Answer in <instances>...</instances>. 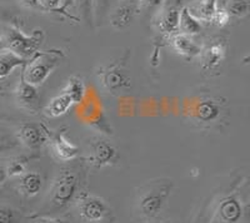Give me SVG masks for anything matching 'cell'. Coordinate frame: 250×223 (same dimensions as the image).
I'll list each match as a JSON object with an SVG mask.
<instances>
[{
  "instance_id": "5",
  "label": "cell",
  "mask_w": 250,
  "mask_h": 223,
  "mask_svg": "<svg viewBox=\"0 0 250 223\" xmlns=\"http://www.w3.org/2000/svg\"><path fill=\"white\" fill-rule=\"evenodd\" d=\"M78 209L83 221L88 223H100L110 215L105 202L102 198L91 195H83L79 198Z\"/></svg>"
},
{
  "instance_id": "34",
  "label": "cell",
  "mask_w": 250,
  "mask_h": 223,
  "mask_svg": "<svg viewBox=\"0 0 250 223\" xmlns=\"http://www.w3.org/2000/svg\"><path fill=\"white\" fill-rule=\"evenodd\" d=\"M10 147H12V144H9L8 140L4 139L3 137H0V153L3 151H5V149L10 148Z\"/></svg>"
},
{
  "instance_id": "28",
  "label": "cell",
  "mask_w": 250,
  "mask_h": 223,
  "mask_svg": "<svg viewBox=\"0 0 250 223\" xmlns=\"http://www.w3.org/2000/svg\"><path fill=\"white\" fill-rule=\"evenodd\" d=\"M62 1V0H38L40 9L44 10V12H59L60 10L62 13H64L62 10V8H60Z\"/></svg>"
},
{
  "instance_id": "27",
  "label": "cell",
  "mask_w": 250,
  "mask_h": 223,
  "mask_svg": "<svg viewBox=\"0 0 250 223\" xmlns=\"http://www.w3.org/2000/svg\"><path fill=\"white\" fill-rule=\"evenodd\" d=\"M229 22H230V15H229V13H228L224 8H222L216 10L210 23L219 26V28H223V26H225L227 24H229Z\"/></svg>"
},
{
  "instance_id": "20",
  "label": "cell",
  "mask_w": 250,
  "mask_h": 223,
  "mask_svg": "<svg viewBox=\"0 0 250 223\" xmlns=\"http://www.w3.org/2000/svg\"><path fill=\"white\" fill-rule=\"evenodd\" d=\"M138 12L137 5H123L120 8H118L115 12L111 14L110 17V23L111 25L115 29H124L126 26H129L131 24V22L134 20V17Z\"/></svg>"
},
{
  "instance_id": "23",
  "label": "cell",
  "mask_w": 250,
  "mask_h": 223,
  "mask_svg": "<svg viewBox=\"0 0 250 223\" xmlns=\"http://www.w3.org/2000/svg\"><path fill=\"white\" fill-rule=\"evenodd\" d=\"M31 157L29 158L25 156H19V157L9 159L8 163L5 164L8 177H21L26 172V167Z\"/></svg>"
},
{
  "instance_id": "36",
  "label": "cell",
  "mask_w": 250,
  "mask_h": 223,
  "mask_svg": "<svg viewBox=\"0 0 250 223\" xmlns=\"http://www.w3.org/2000/svg\"><path fill=\"white\" fill-rule=\"evenodd\" d=\"M126 1H128L129 4H131V5H139V3H140V0H126Z\"/></svg>"
},
{
  "instance_id": "9",
  "label": "cell",
  "mask_w": 250,
  "mask_h": 223,
  "mask_svg": "<svg viewBox=\"0 0 250 223\" xmlns=\"http://www.w3.org/2000/svg\"><path fill=\"white\" fill-rule=\"evenodd\" d=\"M118 158L117 148L104 139H95L90 143V155L86 158L91 166L102 168L113 164Z\"/></svg>"
},
{
  "instance_id": "19",
  "label": "cell",
  "mask_w": 250,
  "mask_h": 223,
  "mask_svg": "<svg viewBox=\"0 0 250 223\" xmlns=\"http://www.w3.org/2000/svg\"><path fill=\"white\" fill-rule=\"evenodd\" d=\"M26 59L20 58L19 55L9 52L6 49L0 52V79H4L13 73V70L19 67H24Z\"/></svg>"
},
{
  "instance_id": "31",
  "label": "cell",
  "mask_w": 250,
  "mask_h": 223,
  "mask_svg": "<svg viewBox=\"0 0 250 223\" xmlns=\"http://www.w3.org/2000/svg\"><path fill=\"white\" fill-rule=\"evenodd\" d=\"M19 3L28 9H40L38 0H19Z\"/></svg>"
},
{
  "instance_id": "33",
  "label": "cell",
  "mask_w": 250,
  "mask_h": 223,
  "mask_svg": "<svg viewBox=\"0 0 250 223\" xmlns=\"http://www.w3.org/2000/svg\"><path fill=\"white\" fill-rule=\"evenodd\" d=\"M10 19H12V17L9 15L8 10L0 5V22H6V20H10Z\"/></svg>"
},
{
  "instance_id": "32",
  "label": "cell",
  "mask_w": 250,
  "mask_h": 223,
  "mask_svg": "<svg viewBox=\"0 0 250 223\" xmlns=\"http://www.w3.org/2000/svg\"><path fill=\"white\" fill-rule=\"evenodd\" d=\"M6 178H8V173H6L5 164L0 163V186L5 182Z\"/></svg>"
},
{
  "instance_id": "3",
  "label": "cell",
  "mask_w": 250,
  "mask_h": 223,
  "mask_svg": "<svg viewBox=\"0 0 250 223\" xmlns=\"http://www.w3.org/2000/svg\"><path fill=\"white\" fill-rule=\"evenodd\" d=\"M62 55L59 50L54 52H37L31 57L30 63H26L21 77L25 82L34 87H39L46 80L55 69Z\"/></svg>"
},
{
  "instance_id": "35",
  "label": "cell",
  "mask_w": 250,
  "mask_h": 223,
  "mask_svg": "<svg viewBox=\"0 0 250 223\" xmlns=\"http://www.w3.org/2000/svg\"><path fill=\"white\" fill-rule=\"evenodd\" d=\"M37 223H60L57 220H49V218H39L37 221Z\"/></svg>"
},
{
  "instance_id": "24",
  "label": "cell",
  "mask_w": 250,
  "mask_h": 223,
  "mask_svg": "<svg viewBox=\"0 0 250 223\" xmlns=\"http://www.w3.org/2000/svg\"><path fill=\"white\" fill-rule=\"evenodd\" d=\"M224 9L230 17L244 18L249 14L250 0H228Z\"/></svg>"
},
{
  "instance_id": "26",
  "label": "cell",
  "mask_w": 250,
  "mask_h": 223,
  "mask_svg": "<svg viewBox=\"0 0 250 223\" xmlns=\"http://www.w3.org/2000/svg\"><path fill=\"white\" fill-rule=\"evenodd\" d=\"M0 223H18V212L8 206H0Z\"/></svg>"
},
{
  "instance_id": "29",
  "label": "cell",
  "mask_w": 250,
  "mask_h": 223,
  "mask_svg": "<svg viewBox=\"0 0 250 223\" xmlns=\"http://www.w3.org/2000/svg\"><path fill=\"white\" fill-rule=\"evenodd\" d=\"M110 0H94V14L103 15L108 10Z\"/></svg>"
},
{
  "instance_id": "2",
  "label": "cell",
  "mask_w": 250,
  "mask_h": 223,
  "mask_svg": "<svg viewBox=\"0 0 250 223\" xmlns=\"http://www.w3.org/2000/svg\"><path fill=\"white\" fill-rule=\"evenodd\" d=\"M173 184L169 182H154L140 193L138 198V212L145 220H153L160 215L170 196Z\"/></svg>"
},
{
  "instance_id": "21",
  "label": "cell",
  "mask_w": 250,
  "mask_h": 223,
  "mask_svg": "<svg viewBox=\"0 0 250 223\" xmlns=\"http://www.w3.org/2000/svg\"><path fill=\"white\" fill-rule=\"evenodd\" d=\"M216 1L218 0H203L200 1L199 5L194 6L193 10H190L191 14L196 18V19H202L204 22L210 23L211 19H213L214 14L218 10V5H216Z\"/></svg>"
},
{
  "instance_id": "13",
  "label": "cell",
  "mask_w": 250,
  "mask_h": 223,
  "mask_svg": "<svg viewBox=\"0 0 250 223\" xmlns=\"http://www.w3.org/2000/svg\"><path fill=\"white\" fill-rule=\"evenodd\" d=\"M169 42L178 54L188 58V59L199 57L200 52H202V46L196 44L193 38L182 34V33H175L171 37H169Z\"/></svg>"
},
{
  "instance_id": "37",
  "label": "cell",
  "mask_w": 250,
  "mask_h": 223,
  "mask_svg": "<svg viewBox=\"0 0 250 223\" xmlns=\"http://www.w3.org/2000/svg\"><path fill=\"white\" fill-rule=\"evenodd\" d=\"M162 223H173V222H170V221H167V222H162Z\"/></svg>"
},
{
  "instance_id": "18",
  "label": "cell",
  "mask_w": 250,
  "mask_h": 223,
  "mask_svg": "<svg viewBox=\"0 0 250 223\" xmlns=\"http://www.w3.org/2000/svg\"><path fill=\"white\" fill-rule=\"evenodd\" d=\"M73 104V99L65 92H62L49 102L45 107V114L50 118H59L65 114Z\"/></svg>"
},
{
  "instance_id": "14",
  "label": "cell",
  "mask_w": 250,
  "mask_h": 223,
  "mask_svg": "<svg viewBox=\"0 0 250 223\" xmlns=\"http://www.w3.org/2000/svg\"><path fill=\"white\" fill-rule=\"evenodd\" d=\"M62 132V131H59L58 133L51 135V149L58 157V159L68 162V160L74 159V158L78 157L80 149L74 143L69 142Z\"/></svg>"
},
{
  "instance_id": "8",
  "label": "cell",
  "mask_w": 250,
  "mask_h": 223,
  "mask_svg": "<svg viewBox=\"0 0 250 223\" xmlns=\"http://www.w3.org/2000/svg\"><path fill=\"white\" fill-rule=\"evenodd\" d=\"M243 215V204L235 196H225L220 198L214 212L218 223H240Z\"/></svg>"
},
{
  "instance_id": "6",
  "label": "cell",
  "mask_w": 250,
  "mask_h": 223,
  "mask_svg": "<svg viewBox=\"0 0 250 223\" xmlns=\"http://www.w3.org/2000/svg\"><path fill=\"white\" fill-rule=\"evenodd\" d=\"M99 83L105 88L108 92H118L130 84L128 74L124 70V62L120 60L118 63L110 64L108 67H103L98 72Z\"/></svg>"
},
{
  "instance_id": "10",
  "label": "cell",
  "mask_w": 250,
  "mask_h": 223,
  "mask_svg": "<svg viewBox=\"0 0 250 223\" xmlns=\"http://www.w3.org/2000/svg\"><path fill=\"white\" fill-rule=\"evenodd\" d=\"M15 99L18 106L28 113L35 114L40 109V95L37 87L31 86L24 78H20V82L15 89Z\"/></svg>"
},
{
  "instance_id": "17",
  "label": "cell",
  "mask_w": 250,
  "mask_h": 223,
  "mask_svg": "<svg viewBox=\"0 0 250 223\" xmlns=\"http://www.w3.org/2000/svg\"><path fill=\"white\" fill-rule=\"evenodd\" d=\"M202 23L199 22V19H196V18L191 14L189 8L184 6V8L180 9L179 29H178V33L193 37V35L199 34V33L202 32Z\"/></svg>"
},
{
  "instance_id": "12",
  "label": "cell",
  "mask_w": 250,
  "mask_h": 223,
  "mask_svg": "<svg viewBox=\"0 0 250 223\" xmlns=\"http://www.w3.org/2000/svg\"><path fill=\"white\" fill-rule=\"evenodd\" d=\"M179 13L180 9L175 6H165L158 13L155 19L156 28L167 37H171L173 34L178 33L179 29Z\"/></svg>"
},
{
  "instance_id": "30",
  "label": "cell",
  "mask_w": 250,
  "mask_h": 223,
  "mask_svg": "<svg viewBox=\"0 0 250 223\" xmlns=\"http://www.w3.org/2000/svg\"><path fill=\"white\" fill-rule=\"evenodd\" d=\"M165 0H140L139 6L146 9H154V8H159L164 4Z\"/></svg>"
},
{
  "instance_id": "16",
  "label": "cell",
  "mask_w": 250,
  "mask_h": 223,
  "mask_svg": "<svg viewBox=\"0 0 250 223\" xmlns=\"http://www.w3.org/2000/svg\"><path fill=\"white\" fill-rule=\"evenodd\" d=\"M194 115L203 123H210L218 119L220 115V106L213 99H204L195 107Z\"/></svg>"
},
{
  "instance_id": "11",
  "label": "cell",
  "mask_w": 250,
  "mask_h": 223,
  "mask_svg": "<svg viewBox=\"0 0 250 223\" xmlns=\"http://www.w3.org/2000/svg\"><path fill=\"white\" fill-rule=\"evenodd\" d=\"M225 44L223 40L215 39L211 40L210 43L207 44L205 48H202L200 52V62L202 68L205 72H211L218 68L225 58Z\"/></svg>"
},
{
  "instance_id": "22",
  "label": "cell",
  "mask_w": 250,
  "mask_h": 223,
  "mask_svg": "<svg viewBox=\"0 0 250 223\" xmlns=\"http://www.w3.org/2000/svg\"><path fill=\"white\" fill-rule=\"evenodd\" d=\"M62 92H65L74 103H80L85 95V84L79 77H71L69 78L66 87L62 89Z\"/></svg>"
},
{
  "instance_id": "4",
  "label": "cell",
  "mask_w": 250,
  "mask_h": 223,
  "mask_svg": "<svg viewBox=\"0 0 250 223\" xmlns=\"http://www.w3.org/2000/svg\"><path fill=\"white\" fill-rule=\"evenodd\" d=\"M79 191V175L70 168H64L55 178L50 189V202L57 208H62L73 202Z\"/></svg>"
},
{
  "instance_id": "25",
  "label": "cell",
  "mask_w": 250,
  "mask_h": 223,
  "mask_svg": "<svg viewBox=\"0 0 250 223\" xmlns=\"http://www.w3.org/2000/svg\"><path fill=\"white\" fill-rule=\"evenodd\" d=\"M79 13L83 19L85 20L89 25H93L94 22V0H75Z\"/></svg>"
},
{
  "instance_id": "1",
  "label": "cell",
  "mask_w": 250,
  "mask_h": 223,
  "mask_svg": "<svg viewBox=\"0 0 250 223\" xmlns=\"http://www.w3.org/2000/svg\"><path fill=\"white\" fill-rule=\"evenodd\" d=\"M43 33L37 30L31 35L24 34L21 30L13 25H5L0 30V43L9 52L19 55L23 59L33 57L42 45Z\"/></svg>"
},
{
  "instance_id": "7",
  "label": "cell",
  "mask_w": 250,
  "mask_h": 223,
  "mask_svg": "<svg viewBox=\"0 0 250 223\" xmlns=\"http://www.w3.org/2000/svg\"><path fill=\"white\" fill-rule=\"evenodd\" d=\"M17 138L24 147L38 151L48 140L49 131L42 124L24 123L17 131Z\"/></svg>"
},
{
  "instance_id": "15",
  "label": "cell",
  "mask_w": 250,
  "mask_h": 223,
  "mask_svg": "<svg viewBox=\"0 0 250 223\" xmlns=\"http://www.w3.org/2000/svg\"><path fill=\"white\" fill-rule=\"evenodd\" d=\"M43 188V177L34 171H26L19 182V189L26 197H34Z\"/></svg>"
}]
</instances>
